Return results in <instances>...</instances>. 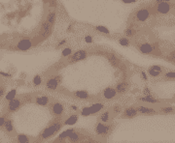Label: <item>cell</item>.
<instances>
[{
	"mask_svg": "<svg viewBox=\"0 0 175 143\" xmlns=\"http://www.w3.org/2000/svg\"><path fill=\"white\" fill-rule=\"evenodd\" d=\"M70 54H71V48H69V47L68 48L67 47L64 48V50H62V52H61V55L63 57H68Z\"/></svg>",
	"mask_w": 175,
	"mask_h": 143,
	"instance_id": "d6a6232c",
	"label": "cell"
},
{
	"mask_svg": "<svg viewBox=\"0 0 175 143\" xmlns=\"http://www.w3.org/2000/svg\"><path fill=\"white\" fill-rule=\"evenodd\" d=\"M61 83V76L59 75H54L52 78H48L46 81V88L50 91H55L58 89V87Z\"/></svg>",
	"mask_w": 175,
	"mask_h": 143,
	"instance_id": "5b68a950",
	"label": "cell"
},
{
	"mask_svg": "<svg viewBox=\"0 0 175 143\" xmlns=\"http://www.w3.org/2000/svg\"><path fill=\"white\" fill-rule=\"evenodd\" d=\"M112 130H113V125L112 124L104 125L103 123H98L96 127V134H98L102 137H106L107 135L112 132Z\"/></svg>",
	"mask_w": 175,
	"mask_h": 143,
	"instance_id": "277c9868",
	"label": "cell"
},
{
	"mask_svg": "<svg viewBox=\"0 0 175 143\" xmlns=\"http://www.w3.org/2000/svg\"><path fill=\"white\" fill-rule=\"evenodd\" d=\"M162 111L163 113H171L174 111V109L171 106H166V107H163V109H162Z\"/></svg>",
	"mask_w": 175,
	"mask_h": 143,
	"instance_id": "e575fe53",
	"label": "cell"
},
{
	"mask_svg": "<svg viewBox=\"0 0 175 143\" xmlns=\"http://www.w3.org/2000/svg\"><path fill=\"white\" fill-rule=\"evenodd\" d=\"M5 95V85L3 84L2 80L0 79V99H2Z\"/></svg>",
	"mask_w": 175,
	"mask_h": 143,
	"instance_id": "f1b7e54d",
	"label": "cell"
},
{
	"mask_svg": "<svg viewBox=\"0 0 175 143\" xmlns=\"http://www.w3.org/2000/svg\"><path fill=\"white\" fill-rule=\"evenodd\" d=\"M136 0H122V2L125 3V4H131V3H134Z\"/></svg>",
	"mask_w": 175,
	"mask_h": 143,
	"instance_id": "60d3db41",
	"label": "cell"
},
{
	"mask_svg": "<svg viewBox=\"0 0 175 143\" xmlns=\"http://www.w3.org/2000/svg\"><path fill=\"white\" fill-rule=\"evenodd\" d=\"M99 119L102 123H107V122L110 120V112L109 111H105V112H103L100 115Z\"/></svg>",
	"mask_w": 175,
	"mask_h": 143,
	"instance_id": "484cf974",
	"label": "cell"
},
{
	"mask_svg": "<svg viewBox=\"0 0 175 143\" xmlns=\"http://www.w3.org/2000/svg\"><path fill=\"white\" fill-rule=\"evenodd\" d=\"M71 109H72L73 110H76V111L78 110V107H77L76 106H71Z\"/></svg>",
	"mask_w": 175,
	"mask_h": 143,
	"instance_id": "f6af8a7d",
	"label": "cell"
},
{
	"mask_svg": "<svg viewBox=\"0 0 175 143\" xmlns=\"http://www.w3.org/2000/svg\"><path fill=\"white\" fill-rule=\"evenodd\" d=\"M50 4L52 7H55L57 6V0H50Z\"/></svg>",
	"mask_w": 175,
	"mask_h": 143,
	"instance_id": "7bdbcfd3",
	"label": "cell"
},
{
	"mask_svg": "<svg viewBox=\"0 0 175 143\" xmlns=\"http://www.w3.org/2000/svg\"><path fill=\"white\" fill-rule=\"evenodd\" d=\"M16 140L18 142H22V143H26V142H29V137H27L26 134H18L16 137Z\"/></svg>",
	"mask_w": 175,
	"mask_h": 143,
	"instance_id": "603a6c76",
	"label": "cell"
},
{
	"mask_svg": "<svg viewBox=\"0 0 175 143\" xmlns=\"http://www.w3.org/2000/svg\"><path fill=\"white\" fill-rule=\"evenodd\" d=\"M67 139H68L69 142H78V141L82 140V137H81V134H80L79 132L73 131L71 134H69V137H67Z\"/></svg>",
	"mask_w": 175,
	"mask_h": 143,
	"instance_id": "ac0fdd59",
	"label": "cell"
},
{
	"mask_svg": "<svg viewBox=\"0 0 175 143\" xmlns=\"http://www.w3.org/2000/svg\"><path fill=\"white\" fill-rule=\"evenodd\" d=\"M33 83H34V85H40L41 83H42V78L40 75H36V76H34V78H33Z\"/></svg>",
	"mask_w": 175,
	"mask_h": 143,
	"instance_id": "1f68e13d",
	"label": "cell"
},
{
	"mask_svg": "<svg viewBox=\"0 0 175 143\" xmlns=\"http://www.w3.org/2000/svg\"><path fill=\"white\" fill-rule=\"evenodd\" d=\"M143 94H144V96H147V97H151L152 94H151V91H150V89L148 88V87H145L144 90H143Z\"/></svg>",
	"mask_w": 175,
	"mask_h": 143,
	"instance_id": "74e56055",
	"label": "cell"
},
{
	"mask_svg": "<svg viewBox=\"0 0 175 143\" xmlns=\"http://www.w3.org/2000/svg\"><path fill=\"white\" fill-rule=\"evenodd\" d=\"M106 58L108 59V61L110 62V64L115 68H118L121 64V61L119 60V58L114 53H112V52H107Z\"/></svg>",
	"mask_w": 175,
	"mask_h": 143,
	"instance_id": "30bf717a",
	"label": "cell"
},
{
	"mask_svg": "<svg viewBox=\"0 0 175 143\" xmlns=\"http://www.w3.org/2000/svg\"><path fill=\"white\" fill-rule=\"evenodd\" d=\"M168 59H170V60H175V51L169 54Z\"/></svg>",
	"mask_w": 175,
	"mask_h": 143,
	"instance_id": "b9f144b4",
	"label": "cell"
},
{
	"mask_svg": "<svg viewBox=\"0 0 175 143\" xmlns=\"http://www.w3.org/2000/svg\"><path fill=\"white\" fill-rule=\"evenodd\" d=\"M139 50L144 54H150L155 50V47H154L152 45H150L148 43H144L139 46Z\"/></svg>",
	"mask_w": 175,
	"mask_h": 143,
	"instance_id": "4fadbf2b",
	"label": "cell"
},
{
	"mask_svg": "<svg viewBox=\"0 0 175 143\" xmlns=\"http://www.w3.org/2000/svg\"><path fill=\"white\" fill-rule=\"evenodd\" d=\"M73 95H74L75 98L77 99H80V100H88L90 99V94L88 93L85 90H80V91H76L73 93Z\"/></svg>",
	"mask_w": 175,
	"mask_h": 143,
	"instance_id": "e0dca14e",
	"label": "cell"
},
{
	"mask_svg": "<svg viewBox=\"0 0 175 143\" xmlns=\"http://www.w3.org/2000/svg\"><path fill=\"white\" fill-rule=\"evenodd\" d=\"M81 114L83 116H89V115L92 114V111H90V106H87V107H84L81 111Z\"/></svg>",
	"mask_w": 175,
	"mask_h": 143,
	"instance_id": "83f0119b",
	"label": "cell"
},
{
	"mask_svg": "<svg viewBox=\"0 0 175 143\" xmlns=\"http://www.w3.org/2000/svg\"><path fill=\"white\" fill-rule=\"evenodd\" d=\"M164 76H166V78L175 79V73H174V72H167Z\"/></svg>",
	"mask_w": 175,
	"mask_h": 143,
	"instance_id": "d590c367",
	"label": "cell"
},
{
	"mask_svg": "<svg viewBox=\"0 0 175 143\" xmlns=\"http://www.w3.org/2000/svg\"><path fill=\"white\" fill-rule=\"evenodd\" d=\"M73 131H74V130H73V129H68V130L64 131L63 132H61V134H59V137H58V138L57 139V140H61V141L65 140V139L69 137V134H71V132H72Z\"/></svg>",
	"mask_w": 175,
	"mask_h": 143,
	"instance_id": "cb8c5ba5",
	"label": "cell"
},
{
	"mask_svg": "<svg viewBox=\"0 0 175 143\" xmlns=\"http://www.w3.org/2000/svg\"><path fill=\"white\" fill-rule=\"evenodd\" d=\"M87 57H88V51L85 50H81L74 52V53L70 54L67 58V62L70 64L76 63V62L84 60V59H86Z\"/></svg>",
	"mask_w": 175,
	"mask_h": 143,
	"instance_id": "3957f363",
	"label": "cell"
},
{
	"mask_svg": "<svg viewBox=\"0 0 175 143\" xmlns=\"http://www.w3.org/2000/svg\"><path fill=\"white\" fill-rule=\"evenodd\" d=\"M52 25H51V24L49 23L47 20L43 22H42L41 31H40L41 37L42 38H47V37H49L51 35V33H52Z\"/></svg>",
	"mask_w": 175,
	"mask_h": 143,
	"instance_id": "52a82bcc",
	"label": "cell"
},
{
	"mask_svg": "<svg viewBox=\"0 0 175 143\" xmlns=\"http://www.w3.org/2000/svg\"><path fill=\"white\" fill-rule=\"evenodd\" d=\"M149 17H150V11L146 8L140 9L136 12V19L138 22H146L149 19Z\"/></svg>",
	"mask_w": 175,
	"mask_h": 143,
	"instance_id": "ba28073f",
	"label": "cell"
},
{
	"mask_svg": "<svg viewBox=\"0 0 175 143\" xmlns=\"http://www.w3.org/2000/svg\"><path fill=\"white\" fill-rule=\"evenodd\" d=\"M85 41L87 42V43H92L93 42V38L90 36H86L85 37Z\"/></svg>",
	"mask_w": 175,
	"mask_h": 143,
	"instance_id": "ab89813d",
	"label": "cell"
},
{
	"mask_svg": "<svg viewBox=\"0 0 175 143\" xmlns=\"http://www.w3.org/2000/svg\"><path fill=\"white\" fill-rule=\"evenodd\" d=\"M66 43V42H65V40H63V41H62V43H59V45H58V46H61V45H63V44H65Z\"/></svg>",
	"mask_w": 175,
	"mask_h": 143,
	"instance_id": "bcb514c9",
	"label": "cell"
},
{
	"mask_svg": "<svg viewBox=\"0 0 175 143\" xmlns=\"http://www.w3.org/2000/svg\"><path fill=\"white\" fill-rule=\"evenodd\" d=\"M62 126H63V123H62V121H61V118H57L50 126L46 128L41 132L38 140H45V139L50 138L55 134H57V132L62 128Z\"/></svg>",
	"mask_w": 175,
	"mask_h": 143,
	"instance_id": "6da1fadb",
	"label": "cell"
},
{
	"mask_svg": "<svg viewBox=\"0 0 175 143\" xmlns=\"http://www.w3.org/2000/svg\"><path fill=\"white\" fill-rule=\"evenodd\" d=\"M115 89H116L117 93H119V94H124L128 89V83L125 81V80H122L121 82H119L118 84L116 85Z\"/></svg>",
	"mask_w": 175,
	"mask_h": 143,
	"instance_id": "5bb4252c",
	"label": "cell"
},
{
	"mask_svg": "<svg viewBox=\"0 0 175 143\" xmlns=\"http://www.w3.org/2000/svg\"><path fill=\"white\" fill-rule=\"evenodd\" d=\"M137 111L139 113L141 114H155L156 113V110L154 109H150V107H146V106H138L137 109Z\"/></svg>",
	"mask_w": 175,
	"mask_h": 143,
	"instance_id": "d6986e66",
	"label": "cell"
},
{
	"mask_svg": "<svg viewBox=\"0 0 175 143\" xmlns=\"http://www.w3.org/2000/svg\"><path fill=\"white\" fill-rule=\"evenodd\" d=\"M32 46H33L32 40L28 37H23L18 41V43L16 44V48L17 50L20 51H27L32 47Z\"/></svg>",
	"mask_w": 175,
	"mask_h": 143,
	"instance_id": "7a4b0ae2",
	"label": "cell"
},
{
	"mask_svg": "<svg viewBox=\"0 0 175 143\" xmlns=\"http://www.w3.org/2000/svg\"><path fill=\"white\" fill-rule=\"evenodd\" d=\"M46 20L51 24V25H54V24L55 23V20H57V13H55V11L52 10V11L49 12Z\"/></svg>",
	"mask_w": 175,
	"mask_h": 143,
	"instance_id": "ffe728a7",
	"label": "cell"
},
{
	"mask_svg": "<svg viewBox=\"0 0 175 143\" xmlns=\"http://www.w3.org/2000/svg\"><path fill=\"white\" fill-rule=\"evenodd\" d=\"M104 107L103 103H93L92 106H90V111H92V114L94 113H97L98 111H100Z\"/></svg>",
	"mask_w": 175,
	"mask_h": 143,
	"instance_id": "7402d4cb",
	"label": "cell"
},
{
	"mask_svg": "<svg viewBox=\"0 0 175 143\" xmlns=\"http://www.w3.org/2000/svg\"><path fill=\"white\" fill-rule=\"evenodd\" d=\"M51 111L54 116H55L57 118H61L64 113V106H62V103L58 102L52 103L51 104Z\"/></svg>",
	"mask_w": 175,
	"mask_h": 143,
	"instance_id": "8992f818",
	"label": "cell"
},
{
	"mask_svg": "<svg viewBox=\"0 0 175 143\" xmlns=\"http://www.w3.org/2000/svg\"><path fill=\"white\" fill-rule=\"evenodd\" d=\"M140 75H141V78L144 79V80H148V75H147V74H146L145 72L142 71L141 73H140Z\"/></svg>",
	"mask_w": 175,
	"mask_h": 143,
	"instance_id": "f35d334b",
	"label": "cell"
},
{
	"mask_svg": "<svg viewBox=\"0 0 175 143\" xmlns=\"http://www.w3.org/2000/svg\"><path fill=\"white\" fill-rule=\"evenodd\" d=\"M50 103V99L47 96H38L35 99V103L38 104V106H46Z\"/></svg>",
	"mask_w": 175,
	"mask_h": 143,
	"instance_id": "9a60e30c",
	"label": "cell"
},
{
	"mask_svg": "<svg viewBox=\"0 0 175 143\" xmlns=\"http://www.w3.org/2000/svg\"><path fill=\"white\" fill-rule=\"evenodd\" d=\"M171 6L167 2H159L157 6V11L160 14H167L169 13Z\"/></svg>",
	"mask_w": 175,
	"mask_h": 143,
	"instance_id": "8fae6325",
	"label": "cell"
},
{
	"mask_svg": "<svg viewBox=\"0 0 175 143\" xmlns=\"http://www.w3.org/2000/svg\"><path fill=\"white\" fill-rule=\"evenodd\" d=\"M137 113H138V111L135 107H128V109H125L124 113H122V117L131 119V118H134L136 115H137Z\"/></svg>",
	"mask_w": 175,
	"mask_h": 143,
	"instance_id": "7c38bea8",
	"label": "cell"
},
{
	"mask_svg": "<svg viewBox=\"0 0 175 143\" xmlns=\"http://www.w3.org/2000/svg\"><path fill=\"white\" fill-rule=\"evenodd\" d=\"M172 1V0H157V2H169Z\"/></svg>",
	"mask_w": 175,
	"mask_h": 143,
	"instance_id": "ee69618b",
	"label": "cell"
},
{
	"mask_svg": "<svg viewBox=\"0 0 175 143\" xmlns=\"http://www.w3.org/2000/svg\"><path fill=\"white\" fill-rule=\"evenodd\" d=\"M119 44L122 45V46H124V47H128L129 46V41L128 39H125V38H121V39L119 40Z\"/></svg>",
	"mask_w": 175,
	"mask_h": 143,
	"instance_id": "4dcf8cb0",
	"label": "cell"
},
{
	"mask_svg": "<svg viewBox=\"0 0 175 143\" xmlns=\"http://www.w3.org/2000/svg\"><path fill=\"white\" fill-rule=\"evenodd\" d=\"M17 95V91L15 89L14 90H12V91H10L8 94H7V96H6V100L7 101H9V100H11V99H13L14 97H15Z\"/></svg>",
	"mask_w": 175,
	"mask_h": 143,
	"instance_id": "f546056e",
	"label": "cell"
},
{
	"mask_svg": "<svg viewBox=\"0 0 175 143\" xmlns=\"http://www.w3.org/2000/svg\"><path fill=\"white\" fill-rule=\"evenodd\" d=\"M174 99H175V96H174Z\"/></svg>",
	"mask_w": 175,
	"mask_h": 143,
	"instance_id": "7dc6e473",
	"label": "cell"
},
{
	"mask_svg": "<svg viewBox=\"0 0 175 143\" xmlns=\"http://www.w3.org/2000/svg\"><path fill=\"white\" fill-rule=\"evenodd\" d=\"M140 101H141V102L151 103H160L159 100L155 99V98H153L152 96H151V97H147V96H145V97L141 98V99H140Z\"/></svg>",
	"mask_w": 175,
	"mask_h": 143,
	"instance_id": "d4e9b609",
	"label": "cell"
},
{
	"mask_svg": "<svg viewBox=\"0 0 175 143\" xmlns=\"http://www.w3.org/2000/svg\"><path fill=\"white\" fill-rule=\"evenodd\" d=\"M121 111H122V107L120 106H115L113 107V112L115 114H119V113H121Z\"/></svg>",
	"mask_w": 175,
	"mask_h": 143,
	"instance_id": "8d00e7d4",
	"label": "cell"
},
{
	"mask_svg": "<svg viewBox=\"0 0 175 143\" xmlns=\"http://www.w3.org/2000/svg\"><path fill=\"white\" fill-rule=\"evenodd\" d=\"M125 34L127 35L128 37H133L134 35L136 34V32H135V30L133 28H131V27H128V29H125Z\"/></svg>",
	"mask_w": 175,
	"mask_h": 143,
	"instance_id": "4316f807",
	"label": "cell"
},
{
	"mask_svg": "<svg viewBox=\"0 0 175 143\" xmlns=\"http://www.w3.org/2000/svg\"><path fill=\"white\" fill-rule=\"evenodd\" d=\"M78 118L79 116L77 114H73L71 115V116H69L68 117V119H66L64 121V123L63 125H68V126H71V125H74L77 121H78Z\"/></svg>",
	"mask_w": 175,
	"mask_h": 143,
	"instance_id": "44dd1931",
	"label": "cell"
},
{
	"mask_svg": "<svg viewBox=\"0 0 175 143\" xmlns=\"http://www.w3.org/2000/svg\"><path fill=\"white\" fill-rule=\"evenodd\" d=\"M117 91H116V89L113 88V87H107V88H105L104 89V91H103V98L104 99H106V100H112L113 98H115L117 96Z\"/></svg>",
	"mask_w": 175,
	"mask_h": 143,
	"instance_id": "9c48e42d",
	"label": "cell"
},
{
	"mask_svg": "<svg viewBox=\"0 0 175 143\" xmlns=\"http://www.w3.org/2000/svg\"><path fill=\"white\" fill-rule=\"evenodd\" d=\"M162 68L160 67V66H152V67H150L148 70V74L153 76V78H156V76H159L160 74H162Z\"/></svg>",
	"mask_w": 175,
	"mask_h": 143,
	"instance_id": "2e32d148",
	"label": "cell"
},
{
	"mask_svg": "<svg viewBox=\"0 0 175 143\" xmlns=\"http://www.w3.org/2000/svg\"><path fill=\"white\" fill-rule=\"evenodd\" d=\"M96 30L99 31V32L105 33V34H109V30L107 28H105L104 26H96Z\"/></svg>",
	"mask_w": 175,
	"mask_h": 143,
	"instance_id": "836d02e7",
	"label": "cell"
}]
</instances>
